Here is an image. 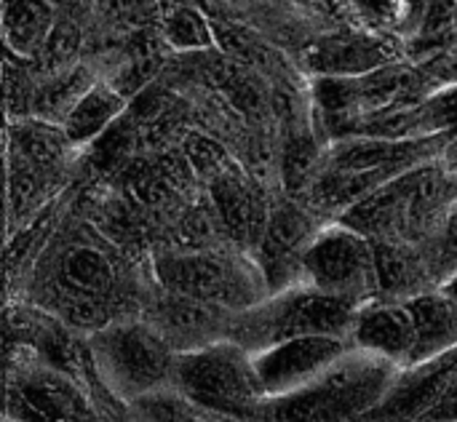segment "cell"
<instances>
[{
	"label": "cell",
	"instance_id": "1",
	"mask_svg": "<svg viewBox=\"0 0 457 422\" xmlns=\"http://www.w3.org/2000/svg\"><path fill=\"white\" fill-rule=\"evenodd\" d=\"M174 380L193 404L222 415H241L265 396L254 359L236 345H201L182 353Z\"/></svg>",
	"mask_w": 457,
	"mask_h": 422
},
{
	"label": "cell",
	"instance_id": "2",
	"mask_svg": "<svg viewBox=\"0 0 457 422\" xmlns=\"http://www.w3.org/2000/svg\"><path fill=\"white\" fill-rule=\"evenodd\" d=\"M388 364L378 356L340 359L311 385L284 396L276 415L303 420H337L356 418L375 407L388 385Z\"/></svg>",
	"mask_w": 457,
	"mask_h": 422
},
{
	"label": "cell",
	"instance_id": "3",
	"mask_svg": "<svg viewBox=\"0 0 457 422\" xmlns=\"http://www.w3.org/2000/svg\"><path fill=\"white\" fill-rule=\"evenodd\" d=\"M303 273L311 286L356 305L380 292L375 241L343 222L311 241L303 257Z\"/></svg>",
	"mask_w": 457,
	"mask_h": 422
},
{
	"label": "cell",
	"instance_id": "4",
	"mask_svg": "<svg viewBox=\"0 0 457 422\" xmlns=\"http://www.w3.org/2000/svg\"><path fill=\"white\" fill-rule=\"evenodd\" d=\"M96 359L110 383L126 396L158 393L174 377L171 345L147 327H110L96 337Z\"/></svg>",
	"mask_w": 457,
	"mask_h": 422
},
{
	"label": "cell",
	"instance_id": "5",
	"mask_svg": "<svg viewBox=\"0 0 457 422\" xmlns=\"http://www.w3.org/2000/svg\"><path fill=\"white\" fill-rule=\"evenodd\" d=\"M155 276L166 292H177L217 308H246L254 300L252 278L244 268L209 252L163 254L155 260Z\"/></svg>",
	"mask_w": 457,
	"mask_h": 422
},
{
	"label": "cell",
	"instance_id": "6",
	"mask_svg": "<svg viewBox=\"0 0 457 422\" xmlns=\"http://www.w3.org/2000/svg\"><path fill=\"white\" fill-rule=\"evenodd\" d=\"M345 356V343L337 335H300L270 343L257 351L254 372L265 396H289L319 380L335 361Z\"/></svg>",
	"mask_w": 457,
	"mask_h": 422
},
{
	"label": "cell",
	"instance_id": "7",
	"mask_svg": "<svg viewBox=\"0 0 457 422\" xmlns=\"http://www.w3.org/2000/svg\"><path fill=\"white\" fill-rule=\"evenodd\" d=\"M356 302L327 294L316 286L284 294L273 308L260 316V335L270 343L300 335H337L351 332Z\"/></svg>",
	"mask_w": 457,
	"mask_h": 422
},
{
	"label": "cell",
	"instance_id": "8",
	"mask_svg": "<svg viewBox=\"0 0 457 422\" xmlns=\"http://www.w3.org/2000/svg\"><path fill=\"white\" fill-rule=\"evenodd\" d=\"M445 134L386 139V137H345L329 155L327 166L359 171H407L445 147Z\"/></svg>",
	"mask_w": 457,
	"mask_h": 422
},
{
	"label": "cell",
	"instance_id": "9",
	"mask_svg": "<svg viewBox=\"0 0 457 422\" xmlns=\"http://www.w3.org/2000/svg\"><path fill=\"white\" fill-rule=\"evenodd\" d=\"M316 238L311 217L295 203L270 209L260 236V265L270 286H281L292 273H303V257Z\"/></svg>",
	"mask_w": 457,
	"mask_h": 422
},
{
	"label": "cell",
	"instance_id": "10",
	"mask_svg": "<svg viewBox=\"0 0 457 422\" xmlns=\"http://www.w3.org/2000/svg\"><path fill=\"white\" fill-rule=\"evenodd\" d=\"M351 332L356 345L370 356L386 361H404L415 353V319L407 302H378L356 310Z\"/></svg>",
	"mask_w": 457,
	"mask_h": 422
},
{
	"label": "cell",
	"instance_id": "11",
	"mask_svg": "<svg viewBox=\"0 0 457 422\" xmlns=\"http://www.w3.org/2000/svg\"><path fill=\"white\" fill-rule=\"evenodd\" d=\"M8 410L35 420H72L88 412L83 396L64 380V372L59 375L54 369L19 375V383L11 388Z\"/></svg>",
	"mask_w": 457,
	"mask_h": 422
},
{
	"label": "cell",
	"instance_id": "12",
	"mask_svg": "<svg viewBox=\"0 0 457 422\" xmlns=\"http://www.w3.org/2000/svg\"><path fill=\"white\" fill-rule=\"evenodd\" d=\"M394 62V46L367 32L321 37L308 51V64L316 75H367Z\"/></svg>",
	"mask_w": 457,
	"mask_h": 422
},
{
	"label": "cell",
	"instance_id": "13",
	"mask_svg": "<svg viewBox=\"0 0 457 422\" xmlns=\"http://www.w3.org/2000/svg\"><path fill=\"white\" fill-rule=\"evenodd\" d=\"M217 310H220L217 305L169 292V297H163L155 305L153 324H155V332L169 345H182V348L187 345L193 351V348H201L217 329L220 324Z\"/></svg>",
	"mask_w": 457,
	"mask_h": 422
},
{
	"label": "cell",
	"instance_id": "14",
	"mask_svg": "<svg viewBox=\"0 0 457 422\" xmlns=\"http://www.w3.org/2000/svg\"><path fill=\"white\" fill-rule=\"evenodd\" d=\"M415 319V361H426L457 343V305L445 294H418L407 300Z\"/></svg>",
	"mask_w": 457,
	"mask_h": 422
},
{
	"label": "cell",
	"instance_id": "15",
	"mask_svg": "<svg viewBox=\"0 0 457 422\" xmlns=\"http://www.w3.org/2000/svg\"><path fill=\"white\" fill-rule=\"evenodd\" d=\"M67 145H72L62 126L35 118L32 123H19L11 128L8 158H16L46 177H56L64 163Z\"/></svg>",
	"mask_w": 457,
	"mask_h": 422
},
{
	"label": "cell",
	"instance_id": "16",
	"mask_svg": "<svg viewBox=\"0 0 457 422\" xmlns=\"http://www.w3.org/2000/svg\"><path fill=\"white\" fill-rule=\"evenodd\" d=\"M396 174H402V171H359V169L327 166L321 174H316L308 193H311V201L316 203V209L345 214L353 203H359L364 195H370L375 187L394 179Z\"/></svg>",
	"mask_w": 457,
	"mask_h": 422
},
{
	"label": "cell",
	"instance_id": "17",
	"mask_svg": "<svg viewBox=\"0 0 457 422\" xmlns=\"http://www.w3.org/2000/svg\"><path fill=\"white\" fill-rule=\"evenodd\" d=\"M59 286L64 297L104 300L115 286V268L102 249L80 244L64 252L59 262Z\"/></svg>",
	"mask_w": 457,
	"mask_h": 422
},
{
	"label": "cell",
	"instance_id": "18",
	"mask_svg": "<svg viewBox=\"0 0 457 422\" xmlns=\"http://www.w3.org/2000/svg\"><path fill=\"white\" fill-rule=\"evenodd\" d=\"M56 24L54 5L48 0H5L3 37L11 54L35 59Z\"/></svg>",
	"mask_w": 457,
	"mask_h": 422
},
{
	"label": "cell",
	"instance_id": "19",
	"mask_svg": "<svg viewBox=\"0 0 457 422\" xmlns=\"http://www.w3.org/2000/svg\"><path fill=\"white\" fill-rule=\"evenodd\" d=\"M123 107H126V94L123 91L112 88V86L94 83L88 88V94L67 115L62 128H64V134H67V139L72 145L96 142L118 120Z\"/></svg>",
	"mask_w": 457,
	"mask_h": 422
},
{
	"label": "cell",
	"instance_id": "20",
	"mask_svg": "<svg viewBox=\"0 0 457 422\" xmlns=\"http://www.w3.org/2000/svg\"><path fill=\"white\" fill-rule=\"evenodd\" d=\"M91 86H94V78L83 67H70L56 75H46V83H40L35 88L32 115L62 126L67 120V115L75 110V104L88 94Z\"/></svg>",
	"mask_w": 457,
	"mask_h": 422
},
{
	"label": "cell",
	"instance_id": "21",
	"mask_svg": "<svg viewBox=\"0 0 457 422\" xmlns=\"http://www.w3.org/2000/svg\"><path fill=\"white\" fill-rule=\"evenodd\" d=\"M161 32L169 46L179 51H209L217 46L214 24L187 3H169L161 8Z\"/></svg>",
	"mask_w": 457,
	"mask_h": 422
},
{
	"label": "cell",
	"instance_id": "22",
	"mask_svg": "<svg viewBox=\"0 0 457 422\" xmlns=\"http://www.w3.org/2000/svg\"><path fill=\"white\" fill-rule=\"evenodd\" d=\"M212 198H214V206H217L222 225L230 230L233 238H238V241L254 238L257 206H254V198L246 190V185L238 179V174L214 179L212 182Z\"/></svg>",
	"mask_w": 457,
	"mask_h": 422
},
{
	"label": "cell",
	"instance_id": "23",
	"mask_svg": "<svg viewBox=\"0 0 457 422\" xmlns=\"http://www.w3.org/2000/svg\"><path fill=\"white\" fill-rule=\"evenodd\" d=\"M378 286L386 294H404L423 278L420 260L404 246V241H375Z\"/></svg>",
	"mask_w": 457,
	"mask_h": 422
},
{
	"label": "cell",
	"instance_id": "24",
	"mask_svg": "<svg viewBox=\"0 0 457 422\" xmlns=\"http://www.w3.org/2000/svg\"><path fill=\"white\" fill-rule=\"evenodd\" d=\"M54 177L40 174L37 169L8 158V217L11 222H21L24 217H29L32 211L40 209L46 187Z\"/></svg>",
	"mask_w": 457,
	"mask_h": 422
},
{
	"label": "cell",
	"instance_id": "25",
	"mask_svg": "<svg viewBox=\"0 0 457 422\" xmlns=\"http://www.w3.org/2000/svg\"><path fill=\"white\" fill-rule=\"evenodd\" d=\"M78 46H80V29L70 19H59L51 29L48 40L37 51L35 62L40 64V70L46 75H56V72L72 67V59L78 56Z\"/></svg>",
	"mask_w": 457,
	"mask_h": 422
},
{
	"label": "cell",
	"instance_id": "26",
	"mask_svg": "<svg viewBox=\"0 0 457 422\" xmlns=\"http://www.w3.org/2000/svg\"><path fill=\"white\" fill-rule=\"evenodd\" d=\"M185 150H187V161H190L193 171L206 182L238 174V166L228 158V153L217 142H212L201 134H190Z\"/></svg>",
	"mask_w": 457,
	"mask_h": 422
},
{
	"label": "cell",
	"instance_id": "27",
	"mask_svg": "<svg viewBox=\"0 0 457 422\" xmlns=\"http://www.w3.org/2000/svg\"><path fill=\"white\" fill-rule=\"evenodd\" d=\"M316 145L311 142V137L300 134L292 137L287 150H284V179L292 190H303L311 187V182L316 179Z\"/></svg>",
	"mask_w": 457,
	"mask_h": 422
},
{
	"label": "cell",
	"instance_id": "28",
	"mask_svg": "<svg viewBox=\"0 0 457 422\" xmlns=\"http://www.w3.org/2000/svg\"><path fill=\"white\" fill-rule=\"evenodd\" d=\"M214 24V35H217V46L244 62H252V64H265V56L268 51L260 46V40L254 35H249L244 27H236V24H228V21H212Z\"/></svg>",
	"mask_w": 457,
	"mask_h": 422
},
{
	"label": "cell",
	"instance_id": "29",
	"mask_svg": "<svg viewBox=\"0 0 457 422\" xmlns=\"http://www.w3.org/2000/svg\"><path fill=\"white\" fill-rule=\"evenodd\" d=\"M5 107L11 112V118H19L24 112H32V96H35V86L29 83L27 72L19 67H13L11 62H5Z\"/></svg>",
	"mask_w": 457,
	"mask_h": 422
},
{
	"label": "cell",
	"instance_id": "30",
	"mask_svg": "<svg viewBox=\"0 0 457 422\" xmlns=\"http://www.w3.org/2000/svg\"><path fill=\"white\" fill-rule=\"evenodd\" d=\"M426 107H428L436 134H445L453 142V147H457V88H450V91L428 99Z\"/></svg>",
	"mask_w": 457,
	"mask_h": 422
},
{
	"label": "cell",
	"instance_id": "31",
	"mask_svg": "<svg viewBox=\"0 0 457 422\" xmlns=\"http://www.w3.org/2000/svg\"><path fill=\"white\" fill-rule=\"evenodd\" d=\"M353 8L378 27H394L404 16V0H351Z\"/></svg>",
	"mask_w": 457,
	"mask_h": 422
},
{
	"label": "cell",
	"instance_id": "32",
	"mask_svg": "<svg viewBox=\"0 0 457 422\" xmlns=\"http://www.w3.org/2000/svg\"><path fill=\"white\" fill-rule=\"evenodd\" d=\"M107 3H110V13L126 24H147L153 19H161L155 0H107Z\"/></svg>",
	"mask_w": 457,
	"mask_h": 422
},
{
	"label": "cell",
	"instance_id": "33",
	"mask_svg": "<svg viewBox=\"0 0 457 422\" xmlns=\"http://www.w3.org/2000/svg\"><path fill=\"white\" fill-rule=\"evenodd\" d=\"M439 262L442 265H453L457 262V203L453 209H447L445 222L439 228Z\"/></svg>",
	"mask_w": 457,
	"mask_h": 422
},
{
	"label": "cell",
	"instance_id": "34",
	"mask_svg": "<svg viewBox=\"0 0 457 422\" xmlns=\"http://www.w3.org/2000/svg\"><path fill=\"white\" fill-rule=\"evenodd\" d=\"M453 21H457V0H428L426 27L442 29V27H447Z\"/></svg>",
	"mask_w": 457,
	"mask_h": 422
},
{
	"label": "cell",
	"instance_id": "35",
	"mask_svg": "<svg viewBox=\"0 0 457 422\" xmlns=\"http://www.w3.org/2000/svg\"><path fill=\"white\" fill-rule=\"evenodd\" d=\"M426 415L434 420H457V391H445V396Z\"/></svg>",
	"mask_w": 457,
	"mask_h": 422
},
{
	"label": "cell",
	"instance_id": "36",
	"mask_svg": "<svg viewBox=\"0 0 457 422\" xmlns=\"http://www.w3.org/2000/svg\"><path fill=\"white\" fill-rule=\"evenodd\" d=\"M442 292H445V294H447V297H450V300H453V302L457 305V273H453V276H450V281L442 286Z\"/></svg>",
	"mask_w": 457,
	"mask_h": 422
},
{
	"label": "cell",
	"instance_id": "37",
	"mask_svg": "<svg viewBox=\"0 0 457 422\" xmlns=\"http://www.w3.org/2000/svg\"><path fill=\"white\" fill-rule=\"evenodd\" d=\"M455 195H457V187H455Z\"/></svg>",
	"mask_w": 457,
	"mask_h": 422
}]
</instances>
